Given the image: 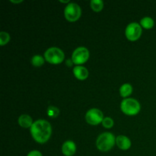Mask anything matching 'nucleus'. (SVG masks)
Wrapping results in <instances>:
<instances>
[{
	"mask_svg": "<svg viewBox=\"0 0 156 156\" xmlns=\"http://www.w3.org/2000/svg\"><path fill=\"white\" fill-rule=\"evenodd\" d=\"M140 104L138 101L133 98H126L122 101L120 104V109L125 114L133 116L138 114L140 111Z\"/></svg>",
	"mask_w": 156,
	"mask_h": 156,
	"instance_id": "7ed1b4c3",
	"label": "nucleus"
},
{
	"mask_svg": "<svg viewBox=\"0 0 156 156\" xmlns=\"http://www.w3.org/2000/svg\"><path fill=\"white\" fill-rule=\"evenodd\" d=\"M104 119L103 113L97 108L90 109L85 114V120L91 125L99 124L102 123Z\"/></svg>",
	"mask_w": 156,
	"mask_h": 156,
	"instance_id": "6e6552de",
	"label": "nucleus"
},
{
	"mask_svg": "<svg viewBox=\"0 0 156 156\" xmlns=\"http://www.w3.org/2000/svg\"><path fill=\"white\" fill-rule=\"evenodd\" d=\"M76 152V146L73 141L65 142L62 146V152L66 156H73Z\"/></svg>",
	"mask_w": 156,
	"mask_h": 156,
	"instance_id": "1a4fd4ad",
	"label": "nucleus"
},
{
	"mask_svg": "<svg viewBox=\"0 0 156 156\" xmlns=\"http://www.w3.org/2000/svg\"><path fill=\"white\" fill-rule=\"evenodd\" d=\"M116 143L117 146L122 150H127L131 146L130 140L125 136H118L116 138Z\"/></svg>",
	"mask_w": 156,
	"mask_h": 156,
	"instance_id": "9d476101",
	"label": "nucleus"
},
{
	"mask_svg": "<svg viewBox=\"0 0 156 156\" xmlns=\"http://www.w3.org/2000/svg\"><path fill=\"white\" fill-rule=\"evenodd\" d=\"M90 4H91V8L95 12H101L104 8V2L101 0H92Z\"/></svg>",
	"mask_w": 156,
	"mask_h": 156,
	"instance_id": "4468645a",
	"label": "nucleus"
},
{
	"mask_svg": "<svg viewBox=\"0 0 156 156\" xmlns=\"http://www.w3.org/2000/svg\"><path fill=\"white\" fill-rule=\"evenodd\" d=\"M73 61H72V59H68V60L66 61V65L69 66H71L72 64H73Z\"/></svg>",
	"mask_w": 156,
	"mask_h": 156,
	"instance_id": "412c9836",
	"label": "nucleus"
},
{
	"mask_svg": "<svg viewBox=\"0 0 156 156\" xmlns=\"http://www.w3.org/2000/svg\"><path fill=\"white\" fill-rule=\"evenodd\" d=\"M59 114V110L56 107L54 106H50L47 108V115L50 117H58V115Z\"/></svg>",
	"mask_w": 156,
	"mask_h": 156,
	"instance_id": "f3484780",
	"label": "nucleus"
},
{
	"mask_svg": "<svg viewBox=\"0 0 156 156\" xmlns=\"http://www.w3.org/2000/svg\"><path fill=\"white\" fill-rule=\"evenodd\" d=\"M126 37L128 40L134 41L138 40L142 34V27L136 22H133L128 24L126 28Z\"/></svg>",
	"mask_w": 156,
	"mask_h": 156,
	"instance_id": "0eeeda50",
	"label": "nucleus"
},
{
	"mask_svg": "<svg viewBox=\"0 0 156 156\" xmlns=\"http://www.w3.org/2000/svg\"><path fill=\"white\" fill-rule=\"evenodd\" d=\"M81 14H82V10H81L80 6L76 3H69L67 5L64 10L65 18L69 21H77L80 18Z\"/></svg>",
	"mask_w": 156,
	"mask_h": 156,
	"instance_id": "39448f33",
	"label": "nucleus"
},
{
	"mask_svg": "<svg viewBox=\"0 0 156 156\" xmlns=\"http://www.w3.org/2000/svg\"><path fill=\"white\" fill-rule=\"evenodd\" d=\"M89 58V51L86 47H79L73 51L72 55V61L76 65L83 64L88 61Z\"/></svg>",
	"mask_w": 156,
	"mask_h": 156,
	"instance_id": "423d86ee",
	"label": "nucleus"
},
{
	"mask_svg": "<svg viewBox=\"0 0 156 156\" xmlns=\"http://www.w3.org/2000/svg\"><path fill=\"white\" fill-rule=\"evenodd\" d=\"M11 2L12 3H20V2H22V0H20V1H15V0H10Z\"/></svg>",
	"mask_w": 156,
	"mask_h": 156,
	"instance_id": "4be33fe9",
	"label": "nucleus"
},
{
	"mask_svg": "<svg viewBox=\"0 0 156 156\" xmlns=\"http://www.w3.org/2000/svg\"><path fill=\"white\" fill-rule=\"evenodd\" d=\"M102 125L104 127L107 128V129H110L114 126V120L110 117H105L102 121Z\"/></svg>",
	"mask_w": 156,
	"mask_h": 156,
	"instance_id": "6ab92c4d",
	"label": "nucleus"
},
{
	"mask_svg": "<svg viewBox=\"0 0 156 156\" xmlns=\"http://www.w3.org/2000/svg\"><path fill=\"white\" fill-rule=\"evenodd\" d=\"M44 58L50 63L59 64L64 60L65 55L61 49L53 47L47 49L44 53Z\"/></svg>",
	"mask_w": 156,
	"mask_h": 156,
	"instance_id": "20e7f679",
	"label": "nucleus"
},
{
	"mask_svg": "<svg viewBox=\"0 0 156 156\" xmlns=\"http://www.w3.org/2000/svg\"><path fill=\"white\" fill-rule=\"evenodd\" d=\"M116 143L115 136L111 133H101L97 139L96 146L101 152H108L114 147Z\"/></svg>",
	"mask_w": 156,
	"mask_h": 156,
	"instance_id": "f03ea898",
	"label": "nucleus"
},
{
	"mask_svg": "<svg viewBox=\"0 0 156 156\" xmlns=\"http://www.w3.org/2000/svg\"><path fill=\"white\" fill-rule=\"evenodd\" d=\"M133 91V87L131 86L130 84H123L120 88V94L122 97L126 98L127 96L130 95Z\"/></svg>",
	"mask_w": 156,
	"mask_h": 156,
	"instance_id": "ddd939ff",
	"label": "nucleus"
},
{
	"mask_svg": "<svg viewBox=\"0 0 156 156\" xmlns=\"http://www.w3.org/2000/svg\"><path fill=\"white\" fill-rule=\"evenodd\" d=\"M10 41V36L8 33L5 31L0 32V45L4 46Z\"/></svg>",
	"mask_w": 156,
	"mask_h": 156,
	"instance_id": "a211bd4d",
	"label": "nucleus"
},
{
	"mask_svg": "<svg viewBox=\"0 0 156 156\" xmlns=\"http://www.w3.org/2000/svg\"><path fill=\"white\" fill-rule=\"evenodd\" d=\"M31 62L35 67H41L44 63V59L40 55H35L32 57Z\"/></svg>",
	"mask_w": 156,
	"mask_h": 156,
	"instance_id": "dca6fc26",
	"label": "nucleus"
},
{
	"mask_svg": "<svg viewBox=\"0 0 156 156\" xmlns=\"http://www.w3.org/2000/svg\"><path fill=\"white\" fill-rule=\"evenodd\" d=\"M30 133L36 142L39 143H46L51 136V125L45 120H37L34 122L30 127Z\"/></svg>",
	"mask_w": 156,
	"mask_h": 156,
	"instance_id": "f257e3e1",
	"label": "nucleus"
},
{
	"mask_svg": "<svg viewBox=\"0 0 156 156\" xmlns=\"http://www.w3.org/2000/svg\"><path fill=\"white\" fill-rule=\"evenodd\" d=\"M140 24L146 29H150L154 26V21L150 17H145L140 21Z\"/></svg>",
	"mask_w": 156,
	"mask_h": 156,
	"instance_id": "2eb2a0df",
	"label": "nucleus"
},
{
	"mask_svg": "<svg viewBox=\"0 0 156 156\" xmlns=\"http://www.w3.org/2000/svg\"><path fill=\"white\" fill-rule=\"evenodd\" d=\"M27 156H43V155L42 154H41V152H39V151L33 150L31 151V152H29Z\"/></svg>",
	"mask_w": 156,
	"mask_h": 156,
	"instance_id": "aec40b11",
	"label": "nucleus"
},
{
	"mask_svg": "<svg viewBox=\"0 0 156 156\" xmlns=\"http://www.w3.org/2000/svg\"><path fill=\"white\" fill-rule=\"evenodd\" d=\"M18 123L20 126L23 128H29L31 127L32 124H33V121H32L31 117L27 114H22L18 118Z\"/></svg>",
	"mask_w": 156,
	"mask_h": 156,
	"instance_id": "f8f14e48",
	"label": "nucleus"
},
{
	"mask_svg": "<svg viewBox=\"0 0 156 156\" xmlns=\"http://www.w3.org/2000/svg\"><path fill=\"white\" fill-rule=\"evenodd\" d=\"M73 73H74L76 78L79 80H85L88 76V71L85 67L82 66H77L73 69Z\"/></svg>",
	"mask_w": 156,
	"mask_h": 156,
	"instance_id": "9b49d317",
	"label": "nucleus"
},
{
	"mask_svg": "<svg viewBox=\"0 0 156 156\" xmlns=\"http://www.w3.org/2000/svg\"><path fill=\"white\" fill-rule=\"evenodd\" d=\"M59 2H62V3H68V2H69V0H67V1H62V0H59Z\"/></svg>",
	"mask_w": 156,
	"mask_h": 156,
	"instance_id": "5701e85b",
	"label": "nucleus"
}]
</instances>
